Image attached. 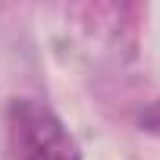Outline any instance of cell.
Listing matches in <instances>:
<instances>
[{
  "mask_svg": "<svg viewBox=\"0 0 160 160\" xmlns=\"http://www.w3.org/2000/svg\"><path fill=\"white\" fill-rule=\"evenodd\" d=\"M7 141L13 160H82L75 138L38 101L16 98L7 110Z\"/></svg>",
  "mask_w": 160,
  "mask_h": 160,
  "instance_id": "cell-1",
  "label": "cell"
}]
</instances>
